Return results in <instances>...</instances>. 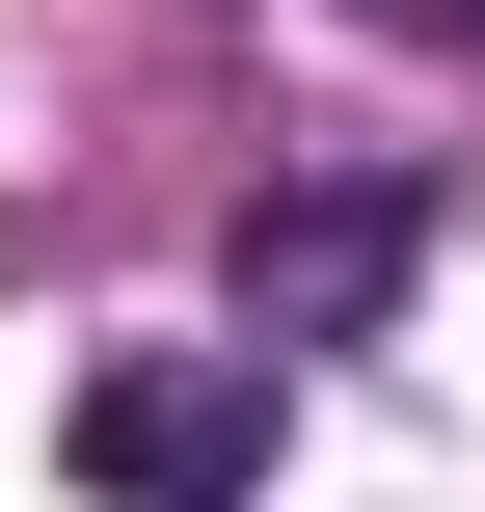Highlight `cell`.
Segmentation results:
<instances>
[{
  "label": "cell",
  "instance_id": "7a4b0ae2",
  "mask_svg": "<svg viewBox=\"0 0 485 512\" xmlns=\"http://www.w3.org/2000/svg\"><path fill=\"white\" fill-rule=\"evenodd\" d=\"M405 270V189H324V216H243V297H270V351H324L351 297Z\"/></svg>",
  "mask_w": 485,
  "mask_h": 512
},
{
  "label": "cell",
  "instance_id": "6da1fadb",
  "mask_svg": "<svg viewBox=\"0 0 485 512\" xmlns=\"http://www.w3.org/2000/svg\"><path fill=\"white\" fill-rule=\"evenodd\" d=\"M81 486L108 512H243L270 486V351H135V378H81Z\"/></svg>",
  "mask_w": 485,
  "mask_h": 512
},
{
  "label": "cell",
  "instance_id": "3957f363",
  "mask_svg": "<svg viewBox=\"0 0 485 512\" xmlns=\"http://www.w3.org/2000/svg\"><path fill=\"white\" fill-rule=\"evenodd\" d=\"M378 27H405V54H485V0H378Z\"/></svg>",
  "mask_w": 485,
  "mask_h": 512
}]
</instances>
